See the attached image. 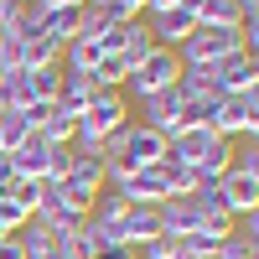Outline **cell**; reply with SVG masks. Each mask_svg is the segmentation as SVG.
<instances>
[{
  "label": "cell",
  "instance_id": "cell-17",
  "mask_svg": "<svg viewBox=\"0 0 259 259\" xmlns=\"http://www.w3.org/2000/svg\"><path fill=\"white\" fill-rule=\"evenodd\" d=\"M104 26H114V21L104 16L99 6H83V11H78V31H73V41H99Z\"/></svg>",
  "mask_w": 259,
  "mask_h": 259
},
{
  "label": "cell",
  "instance_id": "cell-6",
  "mask_svg": "<svg viewBox=\"0 0 259 259\" xmlns=\"http://www.w3.org/2000/svg\"><path fill=\"white\" fill-rule=\"evenodd\" d=\"M52 150H57V145H52L47 135H41V130H31V135L21 140V145L11 150V156H6V161H11V171H16V177L47 182V161H52Z\"/></svg>",
  "mask_w": 259,
  "mask_h": 259
},
{
  "label": "cell",
  "instance_id": "cell-9",
  "mask_svg": "<svg viewBox=\"0 0 259 259\" xmlns=\"http://www.w3.org/2000/svg\"><path fill=\"white\" fill-rule=\"evenodd\" d=\"M223 207L233 212V218H249V212H259V177H244V171H223Z\"/></svg>",
  "mask_w": 259,
  "mask_h": 259
},
{
  "label": "cell",
  "instance_id": "cell-26",
  "mask_svg": "<svg viewBox=\"0 0 259 259\" xmlns=\"http://www.w3.org/2000/svg\"><path fill=\"white\" fill-rule=\"evenodd\" d=\"M36 11H62V6H83V0H31Z\"/></svg>",
  "mask_w": 259,
  "mask_h": 259
},
{
  "label": "cell",
  "instance_id": "cell-19",
  "mask_svg": "<svg viewBox=\"0 0 259 259\" xmlns=\"http://www.w3.org/2000/svg\"><path fill=\"white\" fill-rule=\"evenodd\" d=\"M233 171H244V177H259V135H249V140H239V150H233V161H228Z\"/></svg>",
  "mask_w": 259,
  "mask_h": 259
},
{
  "label": "cell",
  "instance_id": "cell-3",
  "mask_svg": "<svg viewBox=\"0 0 259 259\" xmlns=\"http://www.w3.org/2000/svg\"><path fill=\"white\" fill-rule=\"evenodd\" d=\"M212 135H218V140H249V135H259V89L254 94H228L218 104Z\"/></svg>",
  "mask_w": 259,
  "mask_h": 259
},
{
  "label": "cell",
  "instance_id": "cell-11",
  "mask_svg": "<svg viewBox=\"0 0 259 259\" xmlns=\"http://www.w3.org/2000/svg\"><path fill=\"white\" fill-rule=\"evenodd\" d=\"M94 89H99V83H94L89 73H68V68H62V89H57V109L78 119L83 109H89V99H94Z\"/></svg>",
  "mask_w": 259,
  "mask_h": 259
},
{
  "label": "cell",
  "instance_id": "cell-18",
  "mask_svg": "<svg viewBox=\"0 0 259 259\" xmlns=\"http://www.w3.org/2000/svg\"><path fill=\"white\" fill-rule=\"evenodd\" d=\"M62 259H99V239L89 233V223H83L78 233H68V239H62Z\"/></svg>",
  "mask_w": 259,
  "mask_h": 259
},
{
  "label": "cell",
  "instance_id": "cell-23",
  "mask_svg": "<svg viewBox=\"0 0 259 259\" xmlns=\"http://www.w3.org/2000/svg\"><path fill=\"white\" fill-rule=\"evenodd\" d=\"M0 62H11V68H16V36H11L6 26H0Z\"/></svg>",
  "mask_w": 259,
  "mask_h": 259
},
{
  "label": "cell",
  "instance_id": "cell-2",
  "mask_svg": "<svg viewBox=\"0 0 259 259\" xmlns=\"http://www.w3.org/2000/svg\"><path fill=\"white\" fill-rule=\"evenodd\" d=\"M233 52H244V41H239V31H228V26H197L177 47L182 68H212V62H223Z\"/></svg>",
  "mask_w": 259,
  "mask_h": 259
},
{
  "label": "cell",
  "instance_id": "cell-12",
  "mask_svg": "<svg viewBox=\"0 0 259 259\" xmlns=\"http://www.w3.org/2000/svg\"><path fill=\"white\" fill-rule=\"evenodd\" d=\"M150 52H156V36H150V26H145V21H130V26H124V52H119V62H124V78L135 73V68H140V62H145Z\"/></svg>",
  "mask_w": 259,
  "mask_h": 259
},
{
  "label": "cell",
  "instance_id": "cell-10",
  "mask_svg": "<svg viewBox=\"0 0 259 259\" xmlns=\"http://www.w3.org/2000/svg\"><path fill=\"white\" fill-rule=\"evenodd\" d=\"M52 62H62V41L47 36V31H36V36H21L16 41V68H52Z\"/></svg>",
  "mask_w": 259,
  "mask_h": 259
},
{
  "label": "cell",
  "instance_id": "cell-16",
  "mask_svg": "<svg viewBox=\"0 0 259 259\" xmlns=\"http://www.w3.org/2000/svg\"><path fill=\"white\" fill-rule=\"evenodd\" d=\"M62 68L94 78V68H99V47H94V41H68V47H62Z\"/></svg>",
  "mask_w": 259,
  "mask_h": 259
},
{
  "label": "cell",
  "instance_id": "cell-4",
  "mask_svg": "<svg viewBox=\"0 0 259 259\" xmlns=\"http://www.w3.org/2000/svg\"><path fill=\"white\" fill-rule=\"evenodd\" d=\"M202 73H207V83H212V94H218V99H228V94H254V89H259V57H249V52H233V57L212 62V68H202Z\"/></svg>",
  "mask_w": 259,
  "mask_h": 259
},
{
  "label": "cell",
  "instance_id": "cell-27",
  "mask_svg": "<svg viewBox=\"0 0 259 259\" xmlns=\"http://www.w3.org/2000/svg\"><path fill=\"white\" fill-rule=\"evenodd\" d=\"M182 0H145V16H156V11H177Z\"/></svg>",
  "mask_w": 259,
  "mask_h": 259
},
{
  "label": "cell",
  "instance_id": "cell-7",
  "mask_svg": "<svg viewBox=\"0 0 259 259\" xmlns=\"http://www.w3.org/2000/svg\"><path fill=\"white\" fill-rule=\"evenodd\" d=\"M140 21L150 26L156 47H171V52H177L192 31H197V11H187V6H177V11H156V16H140Z\"/></svg>",
  "mask_w": 259,
  "mask_h": 259
},
{
  "label": "cell",
  "instance_id": "cell-15",
  "mask_svg": "<svg viewBox=\"0 0 259 259\" xmlns=\"http://www.w3.org/2000/svg\"><path fill=\"white\" fill-rule=\"evenodd\" d=\"M36 130H41V135H47L52 145H73V135H78V119H73V114H62L57 104H52V109L41 114V124H36Z\"/></svg>",
  "mask_w": 259,
  "mask_h": 259
},
{
  "label": "cell",
  "instance_id": "cell-24",
  "mask_svg": "<svg viewBox=\"0 0 259 259\" xmlns=\"http://www.w3.org/2000/svg\"><path fill=\"white\" fill-rule=\"evenodd\" d=\"M0 259H26L21 244H16V233H11V239H0Z\"/></svg>",
  "mask_w": 259,
  "mask_h": 259
},
{
  "label": "cell",
  "instance_id": "cell-21",
  "mask_svg": "<svg viewBox=\"0 0 259 259\" xmlns=\"http://www.w3.org/2000/svg\"><path fill=\"white\" fill-rule=\"evenodd\" d=\"M124 26H130V21H124ZM124 26H104V31H99V41H94L99 57H119V52H124Z\"/></svg>",
  "mask_w": 259,
  "mask_h": 259
},
{
  "label": "cell",
  "instance_id": "cell-28",
  "mask_svg": "<svg viewBox=\"0 0 259 259\" xmlns=\"http://www.w3.org/2000/svg\"><path fill=\"white\" fill-rule=\"evenodd\" d=\"M11 182H16V171H11V161H6V156H0V192H6Z\"/></svg>",
  "mask_w": 259,
  "mask_h": 259
},
{
  "label": "cell",
  "instance_id": "cell-25",
  "mask_svg": "<svg viewBox=\"0 0 259 259\" xmlns=\"http://www.w3.org/2000/svg\"><path fill=\"white\" fill-rule=\"evenodd\" d=\"M16 11H21V0H0V26H11Z\"/></svg>",
  "mask_w": 259,
  "mask_h": 259
},
{
  "label": "cell",
  "instance_id": "cell-1",
  "mask_svg": "<svg viewBox=\"0 0 259 259\" xmlns=\"http://www.w3.org/2000/svg\"><path fill=\"white\" fill-rule=\"evenodd\" d=\"M177 78H182V57L171 52V47H156L135 73L124 78V89H119V94H130V99H150V94L177 89Z\"/></svg>",
  "mask_w": 259,
  "mask_h": 259
},
{
  "label": "cell",
  "instance_id": "cell-22",
  "mask_svg": "<svg viewBox=\"0 0 259 259\" xmlns=\"http://www.w3.org/2000/svg\"><path fill=\"white\" fill-rule=\"evenodd\" d=\"M68 171H73V150H68V145H57V150H52V161H47V182H62Z\"/></svg>",
  "mask_w": 259,
  "mask_h": 259
},
{
  "label": "cell",
  "instance_id": "cell-20",
  "mask_svg": "<svg viewBox=\"0 0 259 259\" xmlns=\"http://www.w3.org/2000/svg\"><path fill=\"white\" fill-rule=\"evenodd\" d=\"M6 192H11V197H16L21 207H26V212H36V197H41V182H31V177H16V182H11Z\"/></svg>",
  "mask_w": 259,
  "mask_h": 259
},
{
  "label": "cell",
  "instance_id": "cell-29",
  "mask_svg": "<svg viewBox=\"0 0 259 259\" xmlns=\"http://www.w3.org/2000/svg\"><path fill=\"white\" fill-rule=\"evenodd\" d=\"M99 259H135V249H109V254H99Z\"/></svg>",
  "mask_w": 259,
  "mask_h": 259
},
{
  "label": "cell",
  "instance_id": "cell-5",
  "mask_svg": "<svg viewBox=\"0 0 259 259\" xmlns=\"http://www.w3.org/2000/svg\"><path fill=\"white\" fill-rule=\"evenodd\" d=\"M140 114H145L140 124H145V130H156L161 140H171L177 130H187V104H182V94H177V89L140 99Z\"/></svg>",
  "mask_w": 259,
  "mask_h": 259
},
{
  "label": "cell",
  "instance_id": "cell-13",
  "mask_svg": "<svg viewBox=\"0 0 259 259\" xmlns=\"http://www.w3.org/2000/svg\"><path fill=\"white\" fill-rule=\"evenodd\" d=\"M239 21H244V0H202V6H197V26H228V31H239Z\"/></svg>",
  "mask_w": 259,
  "mask_h": 259
},
{
  "label": "cell",
  "instance_id": "cell-14",
  "mask_svg": "<svg viewBox=\"0 0 259 259\" xmlns=\"http://www.w3.org/2000/svg\"><path fill=\"white\" fill-rule=\"evenodd\" d=\"M26 73V68H21ZM31 83V104H57V89H62V62H52V68H31L26 73Z\"/></svg>",
  "mask_w": 259,
  "mask_h": 259
},
{
  "label": "cell",
  "instance_id": "cell-8",
  "mask_svg": "<svg viewBox=\"0 0 259 259\" xmlns=\"http://www.w3.org/2000/svg\"><path fill=\"white\" fill-rule=\"evenodd\" d=\"M218 145H223V140L212 135V130H192V124H187V130H177V135L166 140V161H177V166H202Z\"/></svg>",
  "mask_w": 259,
  "mask_h": 259
}]
</instances>
